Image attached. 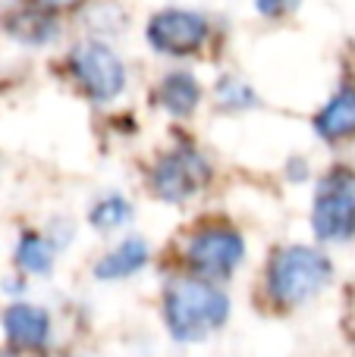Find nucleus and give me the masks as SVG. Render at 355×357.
Masks as SVG:
<instances>
[{"instance_id": "nucleus-17", "label": "nucleus", "mask_w": 355, "mask_h": 357, "mask_svg": "<svg viewBox=\"0 0 355 357\" xmlns=\"http://www.w3.org/2000/svg\"><path fill=\"white\" fill-rule=\"evenodd\" d=\"M41 10H60V6H73L75 0H35Z\"/></svg>"}, {"instance_id": "nucleus-1", "label": "nucleus", "mask_w": 355, "mask_h": 357, "mask_svg": "<svg viewBox=\"0 0 355 357\" xmlns=\"http://www.w3.org/2000/svg\"><path fill=\"white\" fill-rule=\"evenodd\" d=\"M164 320L176 342H201L226 326L230 298L205 279H173L164 291Z\"/></svg>"}, {"instance_id": "nucleus-16", "label": "nucleus", "mask_w": 355, "mask_h": 357, "mask_svg": "<svg viewBox=\"0 0 355 357\" xmlns=\"http://www.w3.org/2000/svg\"><path fill=\"white\" fill-rule=\"evenodd\" d=\"M255 3H258V13H261V16L280 19V16H287V13H293L302 0H255Z\"/></svg>"}, {"instance_id": "nucleus-11", "label": "nucleus", "mask_w": 355, "mask_h": 357, "mask_svg": "<svg viewBox=\"0 0 355 357\" xmlns=\"http://www.w3.org/2000/svg\"><path fill=\"white\" fill-rule=\"evenodd\" d=\"M145 264H148V245L142 238H126L94 264V276L113 282V279H126L138 273Z\"/></svg>"}, {"instance_id": "nucleus-13", "label": "nucleus", "mask_w": 355, "mask_h": 357, "mask_svg": "<svg viewBox=\"0 0 355 357\" xmlns=\"http://www.w3.org/2000/svg\"><path fill=\"white\" fill-rule=\"evenodd\" d=\"M16 264L22 266L25 273H38V276H44V273L54 266V248H50L48 238L29 232V235H22V238H19Z\"/></svg>"}, {"instance_id": "nucleus-3", "label": "nucleus", "mask_w": 355, "mask_h": 357, "mask_svg": "<svg viewBox=\"0 0 355 357\" xmlns=\"http://www.w3.org/2000/svg\"><path fill=\"white\" fill-rule=\"evenodd\" d=\"M312 226L321 241H346L355 232V169H333L314 195Z\"/></svg>"}, {"instance_id": "nucleus-14", "label": "nucleus", "mask_w": 355, "mask_h": 357, "mask_svg": "<svg viewBox=\"0 0 355 357\" xmlns=\"http://www.w3.org/2000/svg\"><path fill=\"white\" fill-rule=\"evenodd\" d=\"M129 216H132L129 201L119 197V195H110V197H104V201H98L92 207V226L107 232V229H119Z\"/></svg>"}, {"instance_id": "nucleus-2", "label": "nucleus", "mask_w": 355, "mask_h": 357, "mask_svg": "<svg viewBox=\"0 0 355 357\" xmlns=\"http://www.w3.org/2000/svg\"><path fill=\"white\" fill-rule=\"evenodd\" d=\"M331 260L321 251L305 245H289L274 254L268 270V289L270 298L283 307H299L312 301L327 282H331Z\"/></svg>"}, {"instance_id": "nucleus-6", "label": "nucleus", "mask_w": 355, "mask_h": 357, "mask_svg": "<svg viewBox=\"0 0 355 357\" xmlns=\"http://www.w3.org/2000/svg\"><path fill=\"white\" fill-rule=\"evenodd\" d=\"M148 44L157 54H170V56H186L205 44L208 38V22L201 13L192 10H161L148 19V29H145Z\"/></svg>"}, {"instance_id": "nucleus-10", "label": "nucleus", "mask_w": 355, "mask_h": 357, "mask_svg": "<svg viewBox=\"0 0 355 357\" xmlns=\"http://www.w3.org/2000/svg\"><path fill=\"white\" fill-rule=\"evenodd\" d=\"M154 98H157V104L170 113V116H189V113L198 107V100H201V88H198V82H195L192 73L176 69V73H170V75H164L161 79Z\"/></svg>"}, {"instance_id": "nucleus-5", "label": "nucleus", "mask_w": 355, "mask_h": 357, "mask_svg": "<svg viewBox=\"0 0 355 357\" xmlns=\"http://www.w3.org/2000/svg\"><path fill=\"white\" fill-rule=\"evenodd\" d=\"M189 266L205 279H226L233 276L245 257V241L230 226H208L189 238L186 248Z\"/></svg>"}, {"instance_id": "nucleus-7", "label": "nucleus", "mask_w": 355, "mask_h": 357, "mask_svg": "<svg viewBox=\"0 0 355 357\" xmlns=\"http://www.w3.org/2000/svg\"><path fill=\"white\" fill-rule=\"evenodd\" d=\"M208 182V167L198 154L192 151H173V154L161 157L151 173V188L157 191L161 201L182 204Z\"/></svg>"}, {"instance_id": "nucleus-15", "label": "nucleus", "mask_w": 355, "mask_h": 357, "mask_svg": "<svg viewBox=\"0 0 355 357\" xmlns=\"http://www.w3.org/2000/svg\"><path fill=\"white\" fill-rule=\"evenodd\" d=\"M217 104L226 107V110H245V107L255 104V91H252L245 82H239V79H220Z\"/></svg>"}, {"instance_id": "nucleus-8", "label": "nucleus", "mask_w": 355, "mask_h": 357, "mask_svg": "<svg viewBox=\"0 0 355 357\" xmlns=\"http://www.w3.org/2000/svg\"><path fill=\"white\" fill-rule=\"evenodd\" d=\"M3 333L13 345L35 351V348L48 345L50 339V317L48 310L35 307V304H13L3 314Z\"/></svg>"}, {"instance_id": "nucleus-12", "label": "nucleus", "mask_w": 355, "mask_h": 357, "mask_svg": "<svg viewBox=\"0 0 355 357\" xmlns=\"http://www.w3.org/2000/svg\"><path fill=\"white\" fill-rule=\"evenodd\" d=\"M6 31L22 44H48L57 38V22L48 10H19L6 19Z\"/></svg>"}, {"instance_id": "nucleus-4", "label": "nucleus", "mask_w": 355, "mask_h": 357, "mask_svg": "<svg viewBox=\"0 0 355 357\" xmlns=\"http://www.w3.org/2000/svg\"><path fill=\"white\" fill-rule=\"evenodd\" d=\"M69 66H73V75H75V82H79L82 94L98 100V104L113 100L126 88V66L119 63V56L101 41L79 44V47L69 54Z\"/></svg>"}, {"instance_id": "nucleus-9", "label": "nucleus", "mask_w": 355, "mask_h": 357, "mask_svg": "<svg viewBox=\"0 0 355 357\" xmlns=\"http://www.w3.org/2000/svg\"><path fill=\"white\" fill-rule=\"evenodd\" d=\"M314 132L324 142H346V138L355 135V88H343L314 116Z\"/></svg>"}]
</instances>
